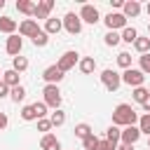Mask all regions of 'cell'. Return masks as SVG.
I'll use <instances>...</instances> for the list:
<instances>
[{
  "label": "cell",
  "instance_id": "obj_1",
  "mask_svg": "<svg viewBox=\"0 0 150 150\" xmlns=\"http://www.w3.org/2000/svg\"><path fill=\"white\" fill-rule=\"evenodd\" d=\"M138 122V115H136V110L129 105V103H120V105H115V110H112V124L115 127H131V124H136Z\"/></svg>",
  "mask_w": 150,
  "mask_h": 150
},
{
  "label": "cell",
  "instance_id": "obj_2",
  "mask_svg": "<svg viewBox=\"0 0 150 150\" xmlns=\"http://www.w3.org/2000/svg\"><path fill=\"white\" fill-rule=\"evenodd\" d=\"M42 103L47 105V108H54V110H59V105H61V89H59V84H45V89H42Z\"/></svg>",
  "mask_w": 150,
  "mask_h": 150
},
{
  "label": "cell",
  "instance_id": "obj_3",
  "mask_svg": "<svg viewBox=\"0 0 150 150\" xmlns=\"http://www.w3.org/2000/svg\"><path fill=\"white\" fill-rule=\"evenodd\" d=\"M80 63V54L75 52V49H68V52H63L61 56H59V61H56V68L61 70V73H68L70 68H75Z\"/></svg>",
  "mask_w": 150,
  "mask_h": 150
},
{
  "label": "cell",
  "instance_id": "obj_4",
  "mask_svg": "<svg viewBox=\"0 0 150 150\" xmlns=\"http://www.w3.org/2000/svg\"><path fill=\"white\" fill-rule=\"evenodd\" d=\"M101 82H103V87H105L108 91H117L120 84H122V75H120L117 70H112V68H105V70L101 73Z\"/></svg>",
  "mask_w": 150,
  "mask_h": 150
},
{
  "label": "cell",
  "instance_id": "obj_5",
  "mask_svg": "<svg viewBox=\"0 0 150 150\" xmlns=\"http://www.w3.org/2000/svg\"><path fill=\"white\" fill-rule=\"evenodd\" d=\"M122 82L136 89V87H143V82H145V75H143L138 68H127V70L122 73Z\"/></svg>",
  "mask_w": 150,
  "mask_h": 150
},
{
  "label": "cell",
  "instance_id": "obj_6",
  "mask_svg": "<svg viewBox=\"0 0 150 150\" xmlns=\"http://www.w3.org/2000/svg\"><path fill=\"white\" fill-rule=\"evenodd\" d=\"M61 21H63V28H66L70 35H77V33L82 30V19H80V14H75V12H68Z\"/></svg>",
  "mask_w": 150,
  "mask_h": 150
},
{
  "label": "cell",
  "instance_id": "obj_7",
  "mask_svg": "<svg viewBox=\"0 0 150 150\" xmlns=\"http://www.w3.org/2000/svg\"><path fill=\"white\" fill-rule=\"evenodd\" d=\"M138 138H141V131H138V127H136V124L120 129V141H122L124 145H136V143H138Z\"/></svg>",
  "mask_w": 150,
  "mask_h": 150
},
{
  "label": "cell",
  "instance_id": "obj_8",
  "mask_svg": "<svg viewBox=\"0 0 150 150\" xmlns=\"http://www.w3.org/2000/svg\"><path fill=\"white\" fill-rule=\"evenodd\" d=\"M80 19H82V23H98L101 21V14H98V9L94 7V5H82V9H80Z\"/></svg>",
  "mask_w": 150,
  "mask_h": 150
},
{
  "label": "cell",
  "instance_id": "obj_9",
  "mask_svg": "<svg viewBox=\"0 0 150 150\" xmlns=\"http://www.w3.org/2000/svg\"><path fill=\"white\" fill-rule=\"evenodd\" d=\"M105 26H108V30H117V28H127V16L122 14V12H110L105 19Z\"/></svg>",
  "mask_w": 150,
  "mask_h": 150
},
{
  "label": "cell",
  "instance_id": "obj_10",
  "mask_svg": "<svg viewBox=\"0 0 150 150\" xmlns=\"http://www.w3.org/2000/svg\"><path fill=\"white\" fill-rule=\"evenodd\" d=\"M63 75H66V73H61V70L56 68V63H54V66H47V68L42 70V80H45L47 84H59V82L63 80Z\"/></svg>",
  "mask_w": 150,
  "mask_h": 150
},
{
  "label": "cell",
  "instance_id": "obj_11",
  "mask_svg": "<svg viewBox=\"0 0 150 150\" xmlns=\"http://www.w3.org/2000/svg\"><path fill=\"white\" fill-rule=\"evenodd\" d=\"M52 9H54V0H40V2L35 5V14H33L35 21H38V19H45V21H47Z\"/></svg>",
  "mask_w": 150,
  "mask_h": 150
},
{
  "label": "cell",
  "instance_id": "obj_12",
  "mask_svg": "<svg viewBox=\"0 0 150 150\" xmlns=\"http://www.w3.org/2000/svg\"><path fill=\"white\" fill-rule=\"evenodd\" d=\"M38 30H40V26H38L35 19H23L19 23V35H23V38H33Z\"/></svg>",
  "mask_w": 150,
  "mask_h": 150
},
{
  "label": "cell",
  "instance_id": "obj_13",
  "mask_svg": "<svg viewBox=\"0 0 150 150\" xmlns=\"http://www.w3.org/2000/svg\"><path fill=\"white\" fill-rule=\"evenodd\" d=\"M21 47H23V40L14 33V35H9L7 38V45H5V52L9 54V56H19L21 54Z\"/></svg>",
  "mask_w": 150,
  "mask_h": 150
},
{
  "label": "cell",
  "instance_id": "obj_14",
  "mask_svg": "<svg viewBox=\"0 0 150 150\" xmlns=\"http://www.w3.org/2000/svg\"><path fill=\"white\" fill-rule=\"evenodd\" d=\"M40 150H61V141L54 134H42L40 138Z\"/></svg>",
  "mask_w": 150,
  "mask_h": 150
},
{
  "label": "cell",
  "instance_id": "obj_15",
  "mask_svg": "<svg viewBox=\"0 0 150 150\" xmlns=\"http://www.w3.org/2000/svg\"><path fill=\"white\" fill-rule=\"evenodd\" d=\"M122 14H124L127 19L138 16V14H141V2H138V0H127V2L122 5Z\"/></svg>",
  "mask_w": 150,
  "mask_h": 150
},
{
  "label": "cell",
  "instance_id": "obj_16",
  "mask_svg": "<svg viewBox=\"0 0 150 150\" xmlns=\"http://www.w3.org/2000/svg\"><path fill=\"white\" fill-rule=\"evenodd\" d=\"M61 28H63V21L61 19H54V16H49L47 21H45V33L47 35H56V33H61Z\"/></svg>",
  "mask_w": 150,
  "mask_h": 150
},
{
  "label": "cell",
  "instance_id": "obj_17",
  "mask_svg": "<svg viewBox=\"0 0 150 150\" xmlns=\"http://www.w3.org/2000/svg\"><path fill=\"white\" fill-rule=\"evenodd\" d=\"M19 28V23L12 19V16H0V33H7V35H14Z\"/></svg>",
  "mask_w": 150,
  "mask_h": 150
},
{
  "label": "cell",
  "instance_id": "obj_18",
  "mask_svg": "<svg viewBox=\"0 0 150 150\" xmlns=\"http://www.w3.org/2000/svg\"><path fill=\"white\" fill-rule=\"evenodd\" d=\"M19 77H21V75H19L16 70H12V68H9V70H5V73H2V77H0V80H2L9 89H14V87H19V84H21V82H19Z\"/></svg>",
  "mask_w": 150,
  "mask_h": 150
},
{
  "label": "cell",
  "instance_id": "obj_19",
  "mask_svg": "<svg viewBox=\"0 0 150 150\" xmlns=\"http://www.w3.org/2000/svg\"><path fill=\"white\" fill-rule=\"evenodd\" d=\"M80 73H84V75H91L94 70H96V61H94V56H84V59H80Z\"/></svg>",
  "mask_w": 150,
  "mask_h": 150
},
{
  "label": "cell",
  "instance_id": "obj_20",
  "mask_svg": "<svg viewBox=\"0 0 150 150\" xmlns=\"http://www.w3.org/2000/svg\"><path fill=\"white\" fill-rule=\"evenodd\" d=\"M16 9L26 16H33L35 14V2L33 0H16Z\"/></svg>",
  "mask_w": 150,
  "mask_h": 150
},
{
  "label": "cell",
  "instance_id": "obj_21",
  "mask_svg": "<svg viewBox=\"0 0 150 150\" xmlns=\"http://www.w3.org/2000/svg\"><path fill=\"white\" fill-rule=\"evenodd\" d=\"M120 38H122V42H129V45H134V40L138 38V30H136L134 26H127V28H122Z\"/></svg>",
  "mask_w": 150,
  "mask_h": 150
},
{
  "label": "cell",
  "instance_id": "obj_22",
  "mask_svg": "<svg viewBox=\"0 0 150 150\" xmlns=\"http://www.w3.org/2000/svg\"><path fill=\"white\" fill-rule=\"evenodd\" d=\"M134 49L138 54H150V38H136L134 40Z\"/></svg>",
  "mask_w": 150,
  "mask_h": 150
},
{
  "label": "cell",
  "instance_id": "obj_23",
  "mask_svg": "<svg viewBox=\"0 0 150 150\" xmlns=\"http://www.w3.org/2000/svg\"><path fill=\"white\" fill-rule=\"evenodd\" d=\"M26 68H28V59H26V56H21V54H19V56H14V59H12V70H16V73L21 75Z\"/></svg>",
  "mask_w": 150,
  "mask_h": 150
},
{
  "label": "cell",
  "instance_id": "obj_24",
  "mask_svg": "<svg viewBox=\"0 0 150 150\" xmlns=\"http://www.w3.org/2000/svg\"><path fill=\"white\" fill-rule=\"evenodd\" d=\"M73 131H75V136H77V138H82V141H84L89 134H94V131H91V127H89L87 122H80V124H75V129H73Z\"/></svg>",
  "mask_w": 150,
  "mask_h": 150
},
{
  "label": "cell",
  "instance_id": "obj_25",
  "mask_svg": "<svg viewBox=\"0 0 150 150\" xmlns=\"http://www.w3.org/2000/svg\"><path fill=\"white\" fill-rule=\"evenodd\" d=\"M136 127H138L141 136H143V134H148V136H150V115H148V112H143V115L138 117V124H136Z\"/></svg>",
  "mask_w": 150,
  "mask_h": 150
},
{
  "label": "cell",
  "instance_id": "obj_26",
  "mask_svg": "<svg viewBox=\"0 0 150 150\" xmlns=\"http://www.w3.org/2000/svg\"><path fill=\"white\" fill-rule=\"evenodd\" d=\"M9 98H12L14 103H21V101L26 98V89H23V84H19V87L9 89Z\"/></svg>",
  "mask_w": 150,
  "mask_h": 150
},
{
  "label": "cell",
  "instance_id": "obj_27",
  "mask_svg": "<svg viewBox=\"0 0 150 150\" xmlns=\"http://www.w3.org/2000/svg\"><path fill=\"white\" fill-rule=\"evenodd\" d=\"M131 96H134V101H136V103H141V105H143V103H145V98L150 96V91H148L145 87H136V89L131 91Z\"/></svg>",
  "mask_w": 150,
  "mask_h": 150
},
{
  "label": "cell",
  "instance_id": "obj_28",
  "mask_svg": "<svg viewBox=\"0 0 150 150\" xmlns=\"http://www.w3.org/2000/svg\"><path fill=\"white\" fill-rule=\"evenodd\" d=\"M105 141H110L112 145H117V143H120V127L110 124V127H108V131H105Z\"/></svg>",
  "mask_w": 150,
  "mask_h": 150
},
{
  "label": "cell",
  "instance_id": "obj_29",
  "mask_svg": "<svg viewBox=\"0 0 150 150\" xmlns=\"http://www.w3.org/2000/svg\"><path fill=\"white\" fill-rule=\"evenodd\" d=\"M30 40H33V45H35V47H45V45L49 42V35H47V33H45V30L40 28V30H38V33H35V35H33Z\"/></svg>",
  "mask_w": 150,
  "mask_h": 150
},
{
  "label": "cell",
  "instance_id": "obj_30",
  "mask_svg": "<svg viewBox=\"0 0 150 150\" xmlns=\"http://www.w3.org/2000/svg\"><path fill=\"white\" fill-rule=\"evenodd\" d=\"M103 42H105L108 47H115V45H120V42H122V38H120V33H117V30H108V33H105V38H103Z\"/></svg>",
  "mask_w": 150,
  "mask_h": 150
},
{
  "label": "cell",
  "instance_id": "obj_31",
  "mask_svg": "<svg viewBox=\"0 0 150 150\" xmlns=\"http://www.w3.org/2000/svg\"><path fill=\"white\" fill-rule=\"evenodd\" d=\"M49 122H52V127H63L66 124V112L63 110H54L52 117H49Z\"/></svg>",
  "mask_w": 150,
  "mask_h": 150
},
{
  "label": "cell",
  "instance_id": "obj_32",
  "mask_svg": "<svg viewBox=\"0 0 150 150\" xmlns=\"http://www.w3.org/2000/svg\"><path fill=\"white\" fill-rule=\"evenodd\" d=\"M117 66L124 68V70L131 68V54H129V52H120V54H117Z\"/></svg>",
  "mask_w": 150,
  "mask_h": 150
},
{
  "label": "cell",
  "instance_id": "obj_33",
  "mask_svg": "<svg viewBox=\"0 0 150 150\" xmlns=\"http://www.w3.org/2000/svg\"><path fill=\"white\" fill-rule=\"evenodd\" d=\"M21 120H23V122H33V120H38V115H35V110H33V103L21 108Z\"/></svg>",
  "mask_w": 150,
  "mask_h": 150
},
{
  "label": "cell",
  "instance_id": "obj_34",
  "mask_svg": "<svg viewBox=\"0 0 150 150\" xmlns=\"http://www.w3.org/2000/svg\"><path fill=\"white\" fill-rule=\"evenodd\" d=\"M138 63H141L138 70H141L143 75H150V54H141V56H138Z\"/></svg>",
  "mask_w": 150,
  "mask_h": 150
},
{
  "label": "cell",
  "instance_id": "obj_35",
  "mask_svg": "<svg viewBox=\"0 0 150 150\" xmlns=\"http://www.w3.org/2000/svg\"><path fill=\"white\" fill-rule=\"evenodd\" d=\"M98 141L101 138H96L94 134H89L84 141H82V145H84V150H96V145H98Z\"/></svg>",
  "mask_w": 150,
  "mask_h": 150
},
{
  "label": "cell",
  "instance_id": "obj_36",
  "mask_svg": "<svg viewBox=\"0 0 150 150\" xmlns=\"http://www.w3.org/2000/svg\"><path fill=\"white\" fill-rule=\"evenodd\" d=\"M33 110H35V115H38V120H42V117H47V105H45L42 101H38V103H33Z\"/></svg>",
  "mask_w": 150,
  "mask_h": 150
},
{
  "label": "cell",
  "instance_id": "obj_37",
  "mask_svg": "<svg viewBox=\"0 0 150 150\" xmlns=\"http://www.w3.org/2000/svg\"><path fill=\"white\" fill-rule=\"evenodd\" d=\"M38 131H42V134H49V131H52V122H49V117L38 120Z\"/></svg>",
  "mask_w": 150,
  "mask_h": 150
},
{
  "label": "cell",
  "instance_id": "obj_38",
  "mask_svg": "<svg viewBox=\"0 0 150 150\" xmlns=\"http://www.w3.org/2000/svg\"><path fill=\"white\" fill-rule=\"evenodd\" d=\"M96 150H117V145H112L110 141H98V145H96Z\"/></svg>",
  "mask_w": 150,
  "mask_h": 150
},
{
  "label": "cell",
  "instance_id": "obj_39",
  "mask_svg": "<svg viewBox=\"0 0 150 150\" xmlns=\"http://www.w3.org/2000/svg\"><path fill=\"white\" fill-rule=\"evenodd\" d=\"M5 96H9V87L0 80V98H5Z\"/></svg>",
  "mask_w": 150,
  "mask_h": 150
},
{
  "label": "cell",
  "instance_id": "obj_40",
  "mask_svg": "<svg viewBox=\"0 0 150 150\" xmlns=\"http://www.w3.org/2000/svg\"><path fill=\"white\" fill-rule=\"evenodd\" d=\"M7 122H9V120H7V115H5V112H0V131L7 127Z\"/></svg>",
  "mask_w": 150,
  "mask_h": 150
},
{
  "label": "cell",
  "instance_id": "obj_41",
  "mask_svg": "<svg viewBox=\"0 0 150 150\" xmlns=\"http://www.w3.org/2000/svg\"><path fill=\"white\" fill-rule=\"evenodd\" d=\"M110 5H112L115 9H122V5H124V0H110Z\"/></svg>",
  "mask_w": 150,
  "mask_h": 150
},
{
  "label": "cell",
  "instance_id": "obj_42",
  "mask_svg": "<svg viewBox=\"0 0 150 150\" xmlns=\"http://www.w3.org/2000/svg\"><path fill=\"white\" fill-rule=\"evenodd\" d=\"M143 110H145V112H148V115H150V96H148V98H145V103H143Z\"/></svg>",
  "mask_w": 150,
  "mask_h": 150
},
{
  "label": "cell",
  "instance_id": "obj_43",
  "mask_svg": "<svg viewBox=\"0 0 150 150\" xmlns=\"http://www.w3.org/2000/svg\"><path fill=\"white\" fill-rule=\"evenodd\" d=\"M117 150H134V145H124L122 143V145H117Z\"/></svg>",
  "mask_w": 150,
  "mask_h": 150
},
{
  "label": "cell",
  "instance_id": "obj_44",
  "mask_svg": "<svg viewBox=\"0 0 150 150\" xmlns=\"http://www.w3.org/2000/svg\"><path fill=\"white\" fill-rule=\"evenodd\" d=\"M145 12H148V16H150V2H148V5H145Z\"/></svg>",
  "mask_w": 150,
  "mask_h": 150
},
{
  "label": "cell",
  "instance_id": "obj_45",
  "mask_svg": "<svg viewBox=\"0 0 150 150\" xmlns=\"http://www.w3.org/2000/svg\"><path fill=\"white\" fill-rule=\"evenodd\" d=\"M2 7H5V0H0V9H2Z\"/></svg>",
  "mask_w": 150,
  "mask_h": 150
},
{
  "label": "cell",
  "instance_id": "obj_46",
  "mask_svg": "<svg viewBox=\"0 0 150 150\" xmlns=\"http://www.w3.org/2000/svg\"><path fill=\"white\" fill-rule=\"evenodd\" d=\"M148 150H150V136H148Z\"/></svg>",
  "mask_w": 150,
  "mask_h": 150
},
{
  "label": "cell",
  "instance_id": "obj_47",
  "mask_svg": "<svg viewBox=\"0 0 150 150\" xmlns=\"http://www.w3.org/2000/svg\"><path fill=\"white\" fill-rule=\"evenodd\" d=\"M148 33H150V23H148Z\"/></svg>",
  "mask_w": 150,
  "mask_h": 150
},
{
  "label": "cell",
  "instance_id": "obj_48",
  "mask_svg": "<svg viewBox=\"0 0 150 150\" xmlns=\"http://www.w3.org/2000/svg\"><path fill=\"white\" fill-rule=\"evenodd\" d=\"M0 77H2V73H0Z\"/></svg>",
  "mask_w": 150,
  "mask_h": 150
}]
</instances>
